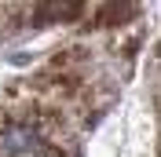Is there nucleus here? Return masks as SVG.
Here are the masks:
<instances>
[{"label":"nucleus","instance_id":"f257e3e1","mask_svg":"<svg viewBox=\"0 0 161 157\" xmlns=\"http://www.w3.org/2000/svg\"><path fill=\"white\" fill-rule=\"evenodd\" d=\"M33 146H37V128L33 124L15 121L0 132V150L4 154H33Z\"/></svg>","mask_w":161,"mask_h":157},{"label":"nucleus","instance_id":"f03ea898","mask_svg":"<svg viewBox=\"0 0 161 157\" xmlns=\"http://www.w3.org/2000/svg\"><path fill=\"white\" fill-rule=\"evenodd\" d=\"M80 11L77 0H51V4H40L37 8V22H59V19H73Z\"/></svg>","mask_w":161,"mask_h":157},{"label":"nucleus","instance_id":"7ed1b4c3","mask_svg":"<svg viewBox=\"0 0 161 157\" xmlns=\"http://www.w3.org/2000/svg\"><path fill=\"white\" fill-rule=\"evenodd\" d=\"M132 11H136V8H128V4H106V8H103V22H121V19H132Z\"/></svg>","mask_w":161,"mask_h":157},{"label":"nucleus","instance_id":"20e7f679","mask_svg":"<svg viewBox=\"0 0 161 157\" xmlns=\"http://www.w3.org/2000/svg\"><path fill=\"white\" fill-rule=\"evenodd\" d=\"M30 157H62V154H59V150H51V146H40V150H33Z\"/></svg>","mask_w":161,"mask_h":157}]
</instances>
